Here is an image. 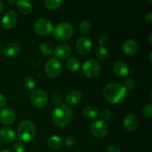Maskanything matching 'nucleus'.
<instances>
[{
  "label": "nucleus",
  "instance_id": "1",
  "mask_svg": "<svg viewBox=\"0 0 152 152\" xmlns=\"http://www.w3.org/2000/svg\"><path fill=\"white\" fill-rule=\"evenodd\" d=\"M127 91L123 85L109 83L103 89V96L108 102L112 104H120L126 99Z\"/></svg>",
  "mask_w": 152,
  "mask_h": 152
},
{
  "label": "nucleus",
  "instance_id": "2",
  "mask_svg": "<svg viewBox=\"0 0 152 152\" xmlns=\"http://www.w3.org/2000/svg\"><path fill=\"white\" fill-rule=\"evenodd\" d=\"M74 117V111L66 105H60L56 107L52 113V122L59 127L68 126Z\"/></svg>",
  "mask_w": 152,
  "mask_h": 152
},
{
  "label": "nucleus",
  "instance_id": "3",
  "mask_svg": "<svg viewBox=\"0 0 152 152\" xmlns=\"http://www.w3.org/2000/svg\"><path fill=\"white\" fill-rule=\"evenodd\" d=\"M36 135V128L30 120H24L18 128L17 137L22 142H31Z\"/></svg>",
  "mask_w": 152,
  "mask_h": 152
},
{
  "label": "nucleus",
  "instance_id": "4",
  "mask_svg": "<svg viewBox=\"0 0 152 152\" xmlns=\"http://www.w3.org/2000/svg\"><path fill=\"white\" fill-rule=\"evenodd\" d=\"M74 32L73 25L67 22H59L53 28V36L59 41H66L72 37Z\"/></svg>",
  "mask_w": 152,
  "mask_h": 152
},
{
  "label": "nucleus",
  "instance_id": "5",
  "mask_svg": "<svg viewBox=\"0 0 152 152\" xmlns=\"http://www.w3.org/2000/svg\"><path fill=\"white\" fill-rule=\"evenodd\" d=\"M62 62L56 58L48 59L45 65V73L49 78H56L62 73Z\"/></svg>",
  "mask_w": 152,
  "mask_h": 152
},
{
  "label": "nucleus",
  "instance_id": "6",
  "mask_svg": "<svg viewBox=\"0 0 152 152\" xmlns=\"http://www.w3.org/2000/svg\"><path fill=\"white\" fill-rule=\"evenodd\" d=\"M82 71L86 77L89 78H96L100 74L101 67L97 61L94 59H88L83 65Z\"/></svg>",
  "mask_w": 152,
  "mask_h": 152
},
{
  "label": "nucleus",
  "instance_id": "7",
  "mask_svg": "<svg viewBox=\"0 0 152 152\" xmlns=\"http://www.w3.org/2000/svg\"><path fill=\"white\" fill-rule=\"evenodd\" d=\"M52 22L46 18H39L34 24V30L40 36H48L53 31Z\"/></svg>",
  "mask_w": 152,
  "mask_h": 152
},
{
  "label": "nucleus",
  "instance_id": "8",
  "mask_svg": "<svg viewBox=\"0 0 152 152\" xmlns=\"http://www.w3.org/2000/svg\"><path fill=\"white\" fill-rule=\"evenodd\" d=\"M31 101L33 105L38 108H43L48 102V96L45 91L37 89L34 91L31 96Z\"/></svg>",
  "mask_w": 152,
  "mask_h": 152
},
{
  "label": "nucleus",
  "instance_id": "9",
  "mask_svg": "<svg viewBox=\"0 0 152 152\" xmlns=\"http://www.w3.org/2000/svg\"><path fill=\"white\" fill-rule=\"evenodd\" d=\"M91 132L92 134L97 138L105 137L108 133L106 123L102 120H96L91 125Z\"/></svg>",
  "mask_w": 152,
  "mask_h": 152
},
{
  "label": "nucleus",
  "instance_id": "10",
  "mask_svg": "<svg viewBox=\"0 0 152 152\" xmlns=\"http://www.w3.org/2000/svg\"><path fill=\"white\" fill-rule=\"evenodd\" d=\"M76 48H77V51L79 54L82 56H86L88 54L91 50L92 42L88 37H80L77 41Z\"/></svg>",
  "mask_w": 152,
  "mask_h": 152
},
{
  "label": "nucleus",
  "instance_id": "11",
  "mask_svg": "<svg viewBox=\"0 0 152 152\" xmlns=\"http://www.w3.org/2000/svg\"><path fill=\"white\" fill-rule=\"evenodd\" d=\"M17 22V13L13 10L7 11L1 19V25L5 29H11Z\"/></svg>",
  "mask_w": 152,
  "mask_h": 152
},
{
  "label": "nucleus",
  "instance_id": "12",
  "mask_svg": "<svg viewBox=\"0 0 152 152\" xmlns=\"http://www.w3.org/2000/svg\"><path fill=\"white\" fill-rule=\"evenodd\" d=\"M16 114L10 108H4L0 110V123L2 124H12L16 120Z\"/></svg>",
  "mask_w": 152,
  "mask_h": 152
},
{
  "label": "nucleus",
  "instance_id": "13",
  "mask_svg": "<svg viewBox=\"0 0 152 152\" xmlns=\"http://www.w3.org/2000/svg\"><path fill=\"white\" fill-rule=\"evenodd\" d=\"M71 54V48L66 44H59L55 48L54 55L57 59H65Z\"/></svg>",
  "mask_w": 152,
  "mask_h": 152
},
{
  "label": "nucleus",
  "instance_id": "14",
  "mask_svg": "<svg viewBox=\"0 0 152 152\" xmlns=\"http://www.w3.org/2000/svg\"><path fill=\"white\" fill-rule=\"evenodd\" d=\"M0 139L5 143H10L16 139V134L11 128L3 127L0 129Z\"/></svg>",
  "mask_w": 152,
  "mask_h": 152
},
{
  "label": "nucleus",
  "instance_id": "15",
  "mask_svg": "<svg viewBox=\"0 0 152 152\" xmlns=\"http://www.w3.org/2000/svg\"><path fill=\"white\" fill-rule=\"evenodd\" d=\"M138 49V44L134 39H127L123 44V50L128 56L134 54Z\"/></svg>",
  "mask_w": 152,
  "mask_h": 152
},
{
  "label": "nucleus",
  "instance_id": "16",
  "mask_svg": "<svg viewBox=\"0 0 152 152\" xmlns=\"http://www.w3.org/2000/svg\"><path fill=\"white\" fill-rule=\"evenodd\" d=\"M123 125L125 128L129 132L135 130L138 126V119L134 114H129L125 117L123 120Z\"/></svg>",
  "mask_w": 152,
  "mask_h": 152
},
{
  "label": "nucleus",
  "instance_id": "17",
  "mask_svg": "<svg viewBox=\"0 0 152 152\" xmlns=\"http://www.w3.org/2000/svg\"><path fill=\"white\" fill-rule=\"evenodd\" d=\"M20 52V47L15 42L7 43L4 48V54L7 57H14Z\"/></svg>",
  "mask_w": 152,
  "mask_h": 152
},
{
  "label": "nucleus",
  "instance_id": "18",
  "mask_svg": "<svg viewBox=\"0 0 152 152\" xmlns=\"http://www.w3.org/2000/svg\"><path fill=\"white\" fill-rule=\"evenodd\" d=\"M114 72L117 77H125L129 74V68L124 62H118L114 66Z\"/></svg>",
  "mask_w": 152,
  "mask_h": 152
},
{
  "label": "nucleus",
  "instance_id": "19",
  "mask_svg": "<svg viewBox=\"0 0 152 152\" xmlns=\"http://www.w3.org/2000/svg\"><path fill=\"white\" fill-rule=\"evenodd\" d=\"M82 99V94L79 91H73L69 92L65 96V102L68 105H77Z\"/></svg>",
  "mask_w": 152,
  "mask_h": 152
},
{
  "label": "nucleus",
  "instance_id": "20",
  "mask_svg": "<svg viewBox=\"0 0 152 152\" xmlns=\"http://www.w3.org/2000/svg\"><path fill=\"white\" fill-rule=\"evenodd\" d=\"M18 11L23 15L29 14L33 10V5L29 1H19L16 2Z\"/></svg>",
  "mask_w": 152,
  "mask_h": 152
},
{
  "label": "nucleus",
  "instance_id": "21",
  "mask_svg": "<svg viewBox=\"0 0 152 152\" xmlns=\"http://www.w3.org/2000/svg\"><path fill=\"white\" fill-rule=\"evenodd\" d=\"M62 144V138L59 137L57 135H53L50 137L48 140V145L50 148L53 150L59 149Z\"/></svg>",
  "mask_w": 152,
  "mask_h": 152
},
{
  "label": "nucleus",
  "instance_id": "22",
  "mask_svg": "<svg viewBox=\"0 0 152 152\" xmlns=\"http://www.w3.org/2000/svg\"><path fill=\"white\" fill-rule=\"evenodd\" d=\"M83 114L86 118L92 120V119H96L98 117L99 111L95 107L89 105V106H86L83 108Z\"/></svg>",
  "mask_w": 152,
  "mask_h": 152
},
{
  "label": "nucleus",
  "instance_id": "23",
  "mask_svg": "<svg viewBox=\"0 0 152 152\" xmlns=\"http://www.w3.org/2000/svg\"><path fill=\"white\" fill-rule=\"evenodd\" d=\"M67 68L73 72H77L80 68V62L76 58H70L66 62Z\"/></svg>",
  "mask_w": 152,
  "mask_h": 152
},
{
  "label": "nucleus",
  "instance_id": "24",
  "mask_svg": "<svg viewBox=\"0 0 152 152\" xmlns=\"http://www.w3.org/2000/svg\"><path fill=\"white\" fill-rule=\"evenodd\" d=\"M96 55L99 59L105 60L109 56V51L104 46H99L96 48Z\"/></svg>",
  "mask_w": 152,
  "mask_h": 152
},
{
  "label": "nucleus",
  "instance_id": "25",
  "mask_svg": "<svg viewBox=\"0 0 152 152\" xmlns=\"http://www.w3.org/2000/svg\"><path fill=\"white\" fill-rule=\"evenodd\" d=\"M44 4L48 10H54L60 7L61 4H62V1L61 0H46L44 1Z\"/></svg>",
  "mask_w": 152,
  "mask_h": 152
},
{
  "label": "nucleus",
  "instance_id": "26",
  "mask_svg": "<svg viewBox=\"0 0 152 152\" xmlns=\"http://www.w3.org/2000/svg\"><path fill=\"white\" fill-rule=\"evenodd\" d=\"M40 52L44 55H50L53 52V46L48 42H43L39 47Z\"/></svg>",
  "mask_w": 152,
  "mask_h": 152
},
{
  "label": "nucleus",
  "instance_id": "27",
  "mask_svg": "<svg viewBox=\"0 0 152 152\" xmlns=\"http://www.w3.org/2000/svg\"><path fill=\"white\" fill-rule=\"evenodd\" d=\"M24 86H25V88L28 89V90H34L36 88V86H37V81L32 77H27L25 80V81H24Z\"/></svg>",
  "mask_w": 152,
  "mask_h": 152
},
{
  "label": "nucleus",
  "instance_id": "28",
  "mask_svg": "<svg viewBox=\"0 0 152 152\" xmlns=\"http://www.w3.org/2000/svg\"><path fill=\"white\" fill-rule=\"evenodd\" d=\"M79 29H80V31L83 34H88L91 29L90 22L86 20L82 21L80 23V25H79Z\"/></svg>",
  "mask_w": 152,
  "mask_h": 152
},
{
  "label": "nucleus",
  "instance_id": "29",
  "mask_svg": "<svg viewBox=\"0 0 152 152\" xmlns=\"http://www.w3.org/2000/svg\"><path fill=\"white\" fill-rule=\"evenodd\" d=\"M135 86H136V83L134 80L132 78H128L124 81L123 87L126 88V91H131L134 88Z\"/></svg>",
  "mask_w": 152,
  "mask_h": 152
},
{
  "label": "nucleus",
  "instance_id": "30",
  "mask_svg": "<svg viewBox=\"0 0 152 152\" xmlns=\"http://www.w3.org/2000/svg\"><path fill=\"white\" fill-rule=\"evenodd\" d=\"M50 100L53 105H56V106H59V105H61V102H62V97H61L60 95L59 94L54 93V94H53L50 95Z\"/></svg>",
  "mask_w": 152,
  "mask_h": 152
},
{
  "label": "nucleus",
  "instance_id": "31",
  "mask_svg": "<svg viewBox=\"0 0 152 152\" xmlns=\"http://www.w3.org/2000/svg\"><path fill=\"white\" fill-rule=\"evenodd\" d=\"M142 114L146 118H151L152 116V105L147 104L142 108Z\"/></svg>",
  "mask_w": 152,
  "mask_h": 152
},
{
  "label": "nucleus",
  "instance_id": "32",
  "mask_svg": "<svg viewBox=\"0 0 152 152\" xmlns=\"http://www.w3.org/2000/svg\"><path fill=\"white\" fill-rule=\"evenodd\" d=\"M13 152H24L25 151V146L21 142H16L12 147Z\"/></svg>",
  "mask_w": 152,
  "mask_h": 152
},
{
  "label": "nucleus",
  "instance_id": "33",
  "mask_svg": "<svg viewBox=\"0 0 152 152\" xmlns=\"http://www.w3.org/2000/svg\"><path fill=\"white\" fill-rule=\"evenodd\" d=\"M63 142L67 146H72L75 144L76 140L73 136H67L63 139Z\"/></svg>",
  "mask_w": 152,
  "mask_h": 152
},
{
  "label": "nucleus",
  "instance_id": "34",
  "mask_svg": "<svg viewBox=\"0 0 152 152\" xmlns=\"http://www.w3.org/2000/svg\"><path fill=\"white\" fill-rule=\"evenodd\" d=\"M111 117V111L108 109H104L102 112L100 113V117L102 120H108Z\"/></svg>",
  "mask_w": 152,
  "mask_h": 152
},
{
  "label": "nucleus",
  "instance_id": "35",
  "mask_svg": "<svg viewBox=\"0 0 152 152\" xmlns=\"http://www.w3.org/2000/svg\"><path fill=\"white\" fill-rule=\"evenodd\" d=\"M108 42V37L105 34H101L98 37V42L101 45V46H103L106 45Z\"/></svg>",
  "mask_w": 152,
  "mask_h": 152
},
{
  "label": "nucleus",
  "instance_id": "36",
  "mask_svg": "<svg viewBox=\"0 0 152 152\" xmlns=\"http://www.w3.org/2000/svg\"><path fill=\"white\" fill-rule=\"evenodd\" d=\"M106 152H122V151L117 146H115V145H111V146L108 147Z\"/></svg>",
  "mask_w": 152,
  "mask_h": 152
},
{
  "label": "nucleus",
  "instance_id": "37",
  "mask_svg": "<svg viewBox=\"0 0 152 152\" xmlns=\"http://www.w3.org/2000/svg\"><path fill=\"white\" fill-rule=\"evenodd\" d=\"M6 102H7L6 97L4 96V95H2L0 94V108H2V107H4V105H6Z\"/></svg>",
  "mask_w": 152,
  "mask_h": 152
},
{
  "label": "nucleus",
  "instance_id": "38",
  "mask_svg": "<svg viewBox=\"0 0 152 152\" xmlns=\"http://www.w3.org/2000/svg\"><path fill=\"white\" fill-rule=\"evenodd\" d=\"M145 21H146L148 25H151L152 23V13L150 12V13H147L146 16H145Z\"/></svg>",
  "mask_w": 152,
  "mask_h": 152
},
{
  "label": "nucleus",
  "instance_id": "39",
  "mask_svg": "<svg viewBox=\"0 0 152 152\" xmlns=\"http://www.w3.org/2000/svg\"><path fill=\"white\" fill-rule=\"evenodd\" d=\"M2 10H3V4L1 1H0V13L2 12Z\"/></svg>",
  "mask_w": 152,
  "mask_h": 152
},
{
  "label": "nucleus",
  "instance_id": "40",
  "mask_svg": "<svg viewBox=\"0 0 152 152\" xmlns=\"http://www.w3.org/2000/svg\"><path fill=\"white\" fill-rule=\"evenodd\" d=\"M151 37H152V34H149V37H148V41H149L150 44H152V40H151Z\"/></svg>",
  "mask_w": 152,
  "mask_h": 152
},
{
  "label": "nucleus",
  "instance_id": "41",
  "mask_svg": "<svg viewBox=\"0 0 152 152\" xmlns=\"http://www.w3.org/2000/svg\"><path fill=\"white\" fill-rule=\"evenodd\" d=\"M7 2L8 3H10V4H16V2H17V1H10V0H8V1H7Z\"/></svg>",
  "mask_w": 152,
  "mask_h": 152
},
{
  "label": "nucleus",
  "instance_id": "42",
  "mask_svg": "<svg viewBox=\"0 0 152 152\" xmlns=\"http://www.w3.org/2000/svg\"><path fill=\"white\" fill-rule=\"evenodd\" d=\"M0 152H11V151L8 149H3L2 151H1Z\"/></svg>",
  "mask_w": 152,
  "mask_h": 152
},
{
  "label": "nucleus",
  "instance_id": "43",
  "mask_svg": "<svg viewBox=\"0 0 152 152\" xmlns=\"http://www.w3.org/2000/svg\"><path fill=\"white\" fill-rule=\"evenodd\" d=\"M1 52H2V47H1V44H0V55L1 54Z\"/></svg>",
  "mask_w": 152,
  "mask_h": 152
},
{
  "label": "nucleus",
  "instance_id": "44",
  "mask_svg": "<svg viewBox=\"0 0 152 152\" xmlns=\"http://www.w3.org/2000/svg\"><path fill=\"white\" fill-rule=\"evenodd\" d=\"M149 59H150V62H151V54H150V58H149Z\"/></svg>",
  "mask_w": 152,
  "mask_h": 152
},
{
  "label": "nucleus",
  "instance_id": "45",
  "mask_svg": "<svg viewBox=\"0 0 152 152\" xmlns=\"http://www.w3.org/2000/svg\"><path fill=\"white\" fill-rule=\"evenodd\" d=\"M0 148H1V142H0Z\"/></svg>",
  "mask_w": 152,
  "mask_h": 152
}]
</instances>
